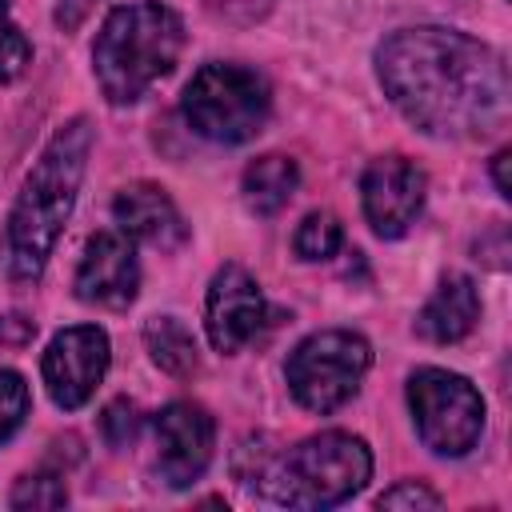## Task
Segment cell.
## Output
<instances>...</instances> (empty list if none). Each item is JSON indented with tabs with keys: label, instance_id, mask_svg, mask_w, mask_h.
Masks as SVG:
<instances>
[{
	"label": "cell",
	"instance_id": "6da1fadb",
	"mask_svg": "<svg viewBox=\"0 0 512 512\" xmlns=\"http://www.w3.org/2000/svg\"><path fill=\"white\" fill-rule=\"evenodd\" d=\"M392 104L428 136H492L508 120V64L496 48L452 28H404L376 48Z\"/></svg>",
	"mask_w": 512,
	"mask_h": 512
},
{
	"label": "cell",
	"instance_id": "7a4b0ae2",
	"mask_svg": "<svg viewBox=\"0 0 512 512\" xmlns=\"http://www.w3.org/2000/svg\"><path fill=\"white\" fill-rule=\"evenodd\" d=\"M88 152H92V124L84 116L68 120L64 128H56V136L48 140V148L40 152V160L32 164L12 212H8V228H4V244H0V264L8 272V280H40L52 244L64 228V220L72 216L84 168H88Z\"/></svg>",
	"mask_w": 512,
	"mask_h": 512
},
{
	"label": "cell",
	"instance_id": "3957f363",
	"mask_svg": "<svg viewBox=\"0 0 512 512\" xmlns=\"http://www.w3.org/2000/svg\"><path fill=\"white\" fill-rule=\"evenodd\" d=\"M184 48V20L160 0H136L108 12L96 32L92 64L112 104L140 100L160 76H168Z\"/></svg>",
	"mask_w": 512,
	"mask_h": 512
},
{
	"label": "cell",
	"instance_id": "277c9868",
	"mask_svg": "<svg viewBox=\"0 0 512 512\" xmlns=\"http://www.w3.org/2000/svg\"><path fill=\"white\" fill-rule=\"evenodd\" d=\"M372 476V452L360 436L320 432L296 444L288 456L268 460L264 484L272 500L288 508H332L356 496Z\"/></svg>",
	"mask_w": 512,
	"mask_h": 512
},
{
	"label": "cell",
	"instance_id": "5b68a950",
	"mask_svg": "<svg viewBox=\"0 0 512 512\" xmlns=\"http://www.w3.org/2000/svg\"><path fill=\"white\" fill-rule=\"evenodd\" d=\"M184 120L196 136L216 144L252 140L272 112V92L260 72L240 64H204L184 88Z\"/></svg>",
	"mask_w": 512,
	"mask_h": 512
},
{
	"label": "cell",
	"instance_id": "8992f818",
	"mask_svg": "<svg viewBox=\"0 0 512 512\" xmlns=\"http://www.w3.org/2000/svg\"><path fill=\"white\" fill-rule=\"evenodd\" d=\"M372 368V348L360 332L348 328H328V332H312L308 340H300L288 356V388L292 396L308 408V412H336L344 408L364 376Z\"/></svg>",
	"mask_w": 512,
	"mask_h": 512
},
{
	"label": "cell",
	"instance_id": "52a82bcc",
	"mask_svg": "<svg viewBox=\"0 0 512 512\" xmlns=\"http://www.w3.org/2000/svg\"><path fill=\"white\" fill-rule=\"evenodd\" d=\"M408 408L420 440L440 456H464L484 432V396L448 368H420L408 380Z\"/></svg>",
	"mask_w": 512,
	"mask_h": 512
},
{
	"label": "cell",
	"instance_id": "ba28073f",
	"mask_svg": "<svg viewBox=\"0 0 512 512\" xmlns=\"http://www.w3.org/2000/svg\"><path fill=\"white\" fill-rule=\"evenodd\" d=\"M108 336L96 324H76L52 336L44 352V384L60 408H80L92 400L108 372Z\"/></svg>",
	"mask_w": 512,
	"mask_h": 512
},
{
	"label": "cell",
	"instance_id": "9c48e42d",
	"mask_svg": "<svg viewBox=\"0 0 512 512\" xmlns=\"http://www.w3.org/2000/svg\"><path fill=\"white\" fill-rule=\"evenodd\" d=\"M152 436H156V472L168 488H188L192 480H200V472L212 460V416L192 404V400H172L168 408L156 412L152 420Z\"/></svg>",
	"mask_w": 512,
	"mask_h": 512
},
{
	"label": "cell",
	"instance_id": "30bf717a",
	"mask_svg": "<svg viewBox=\"0 0 512 512\" xmlns=\"http://www.w3.org/2000/svg\"><path fill=\"white\" fill-rule=\"evenodd\" d=\"M360 200H364V216H368L372 232L384 236V240H396L420 216L424 172L404 156H380L364 168Z\"/></svg>",
	"mask_w": 512,
	"mask_h": 512
},
{
	"label": "cell",
	"instance_id": "8fae6325",
	"mask_svg": "<svg viewBox=\"0 0 512 512\" xmlns=\"http://www.w3.org/2000/svg\"><path fill=\"white\" fill-rule=\"evenodd\" d=\"M268 304L260 284L240 268V264H224L212 284H208V300H204V324H208V340L220 352H240L244 344H252L264 328Z\"/></svg>",
	"mask_w": 512,
	"mask_h": 512
},
{
	"label": "cell",
	"instance_id": "7c38bea8",
	"mask_svg": "<svg viewBox=\"0 0 512 512\" xmlns=\"http://www.w3.org/2000/svg\"><path fill=\"white\" fill-rule=\"evenodd\" d=\"M140 288V260L132 236L100 232L88 240L80 268H76V296L100 308H128Z\"/></svg>",
	"mask_w": 512,
	"mask_h": 512
},
{
	"label": "cell",
	"instance_id": "4fadbf2b",
	"mask_svg": "<svg viewBox=\"0 0 512 512\" xmlns=\"http://www.w3.org/2000/svg\"><path fill=\"white\" fill-rule=\"evenodd\" d=\"M116 224L124 236L140 240V244H152V248H180L188 240V224L176 208V200L160 188V184H128L116 204Z\"/></svg>",
	"mask_w": 512,
	"mask_h": 512
},
{
	"label": "cell",
	"instance_id": "5bb4252c",
	"mask_svg": "<svg viewBox=\"0 0 512 512\" xmlns=\"http://www.w3.org/2000/svg\"><path fill=\"white\" fill-rule=\"evenodd\" d=\"M480 320V296L476 284L460 272H448L440 288L428 296V304L416 316V332L432 344H456L464 340Z\"/></svg>",
	"mask_w": 512,
	"mask_h": 512
},
{
	"label": "cell",
	"instance_id": "9a60e30c",
	"mask_svg": "<svg viewBox=\"0 0 512 512\" xmlns=\"http://www.w3.org/2000/svg\"><path fill=\"white\" fill-rule=\"evenodd\" d=\"M296 184H300L296 160L280 156V152H268V156H260L244 168V204L256 216H272L292 200Z\"/></svg>",
	"mask_w": 512,
	"mask_h": 512
},
{
	"label": "cell",
	"instance_id": "2e32d148",
	"mask_svg": "<svg viewBox=\"0 0 512 512\" xmlns=\"http://www.w3.org/2000/svg\"><path fill=\"white\" fill-rule=\"evenodd\" d=\"M144 344L164 372H172V376L196 372V340L176 316H152L144 324Z\"/></svg>",
	"mask_w": 512,
	"mask_h": 512
},
{
	"label": "cell",
	"instance_id": "e0dca14e",
	"mask_svg": "<svg viewBox=\"0 0 512 512\" xmlns=\"http://www.w3.org/2000/svg\"><path fill=\"white\" fill-rule=\"evenodd\" d=\"M292 244H296L300 260H312V264L316 260H332L340 252V244H344V228H340V220L332 212H308L300 220Z\"/></svg>",
	"mask_w": 512,
	"mask_h": 512
},
{
	"label": "cell",
	"instance_id": "ac0fdd59",
	"mask_svg": "<svg viewBox=\"0 0 512 512\" xmlns=\"http://www.w3.org/2000/svg\"><path fill=\"white\" fill-rule=\"evenodd\" d=\"M28 60H32V44L16 28V20L8 12V0H0V84L16 80L28 68Z\"/></svg>",
	"mask_w": 512,
	"mask_h": 512
},
{
	"label": "cell",
	"instance_id": "d6986e66",
	"mask_svg": "<svg viewBox=\"0 0 512 512\" xmlns=\"http://www.w3.org/2000/svg\"><path fill=\"white\" fill-rule=\"evenodd\" d=\"M64 504H68V488L60 476H48V472L24 476L12 488V508H64Z\"/></svg>",
	"mask_w": 512,
	"mask_h": 512
},
{
	"label": "cell",
	"instance_id": "ffe728a7",
	"mask_svg": "<svg viewBox=\"0 0 512 512\" xmlns=\"http://www.w3.org/2000/svg\"><path fill=\"white\" fill-rule=\"evenodd\" d=\"M28 416V384L20 372H0V444L24 424Z\"/></svg>",
	"mask_w": 512,
	"mask_h": 512
},
{
	"label": "cell",
	"instance_id": "44dd1931",
	"mask_svg": "<svg viewBox=\"0 0 512 512\" xmlns=\"http://www.w3.org/2000/svg\"><path fill=\"white\" fill-rule=\"evenodd\" d=\"M380 508H440V496L416 480H400L396 488H388L380 500Z\"/></svg>",
	"mask_w": 512,
	"mask_h": 512
},
{
	"label": "cell",
	"instance_id": "7402d4cb",
	"mask_svg": "<svg viewBox=\"0 0 512 512\" xmlns=\"http://www.w3.org/2000/svg\"><path fill=\"white\" fill-rule=\"evenodd\" d=\"M104 436H108V444H128L132 436H136V408L128 404V400H112L108 408H104Z\"/></svg>",
	"mask_w": 512,
	"mask_h": 512
},
{
	"label": "cell",
	"instance_id": "603a6c76",
	"mask_svg": "<svg viewBox=\"0 0 512 512\" xmlns=\"http://www.w3.org/2000/svg\"><path fill=\"white\" fill-rule=\"evenodd\" d=\"M272 0H208V8L216 16H228V20H256Z\"/></svg>",
	"mask_w": 512,
	"mask_h": 512
},
{
	"label": "cell",
	"instance_id": "cb8c5ba5",
	"mask_svg": "<svg viewBox=\"0 0 512 512\" xmlns=\"http://www.w3.org/2000/svg\"><path fill=\"white\" fill-rule=\"evenodd\" d=\"M508 164H512V152H508V148L492 156V176H496V188H500V196H512V180H508Z\"/></svg>",
	"mask_w": 512,
	"mask_h": 512
}]
</instances>
